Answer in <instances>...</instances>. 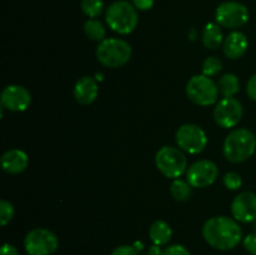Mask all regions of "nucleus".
I'll use <instances>...</instances> for the list:
<instances>
[{"mask_svg":"<svg viewBox=\"0 0 256 255\" xmlns=\"http://www.w3.org/2000/svg\"><path fill=\"white\" fill-rule=\"evenodd\" d=\"M202 235L210 246L218 250H230L242 242V230L232 218L214 216L205 222Z\"/></svg>","mask_w":256,"mask_h":255,"instance_id":"obj_1","label":"nucleus"},{"mask_svg":"<svg viewBox=\"0 0 256 255\" xmlns=\"http://www.w3.org/2000/svg\"><path fill=\"white\" fill-rule=\"evenodd\" d=\"M256 149V136L249 129H236L224 142L222 152L232 162H242L252 156Z\"/></svg>","mask_w":256,"mask_h":255,"instance_id":"obj_2","label":"nucleus"},{"mask_svg":"<svg viewBox=\"0 0 256 255\" xmlns=\"http://www.w3.org/2000/svg\"><path fill=\"white\" fill-rule=\"evenodd\" d=\"M105 19L112 30L122 35H128L134 32L139 22L136 9L126 0H118L112 2L106 9Z\"/></svg>","mask_w":256,"mask_h":255,"instance_id":"obj_3","label":"nucleus"},{"mask_svg":"<svg viewBox=\"0 0 256 255\" xmlns=\"http://www.w3.org/2000/svg\"><path fill=\"white\" fill-rule=\"evenodd\" d=\"M96 58L104 66L116 69L129 62L132 58V46L122 39H104L98 45Z\"/></svg>","mask_w":256,"mask_h":255,"instance_id":"obj_4","label":"nucleus"},{"mask_svg":"<svg viewBox=\"0 0 256 255\" xmlns=\"http://www.w3.org/2000/svg\"><path fill=\"white\" fill-rule=\"evenodd\" d=\"M186 95L194 104L209 106L218 102L219 88L206 75H195L188 82Z\"/></svg>","mask_w":256,"mask_h":255,"instance_id":"obj_5","label":"nucleus"},{"mask_svg":"<svg viewBox=\"0 0 256 255\" xmlns=\"http://www.w3.org/2000/svg\"><path fill=\"white\" fill-rule=\"evenodd\" d=\"M155 164L164 176L169 179H178L186 170L188 160L180 149L162 146L155 155Z\"/></svg>","mask_w":256,"mask_h":255,"instance_id":"obj_6","label":"nucleus"},{"mask_svg":"<svg viewBox=\"0 0 256 255\" xmlns=\"http://www.w3.org/2000/svg\"><path fill=\"white\" fill-rule=\"evenodd\" d=\"M24 246L29 255H52L56 252L59 240L50 230L36 228L26 234Z\"/></svg>","mask_w":256,"mask_h":255,"instance_id":"obj_7","label":"nucleus"},{"mask_svg":"<svg viewBox=\"0 0 256 255\" xmlns=\"http://www.w3.org/2000/svg\"><path fill=\"white\" fill-rule=\"evenodd\" d=\"M178 146L190 154H199L208 144V136L204 130L195 124H184L178 129L175 135Z\"/></svg>","mask_w":256,"mask_h":255,"instance_id":"obj_8","label":"nucleus"},{"mask_svg":"<svg viewBox=\"0 0 256 255\" xmlns=\"http://www.w3.org/2000/svg\"><path fill=\"white\" fill-rule=\"evenodd\" d=\"M215 19L220 26L236 29L249 20V10L244 4L238 2H225L218 6Z\"/></svg>","mask_w":256,"mask_h":255,"instance_id":"obj_9","label":"nucleus"},{"mask_svg":"<svg viewBox=\"0 0 256 255\" xmlns=\"http://www.w3.org/2000/svg\"><path fill=\"white\" fill-rule=\"evenodd\" d=\"M214 120L219 126L230 129L239 124L242 118V105L235 98H224L214 109Z\"/></svg>","mask_w":256,"mask_h":255,"instance_id":"obj_10","label":"nucleus"},{"mask_svg":"<svg viewBox=\"0 0 256 255\" xmlns=\"http://www.w3.org/2000/svg\"><path fill=\"white\" fill-rule=\"evenodd\" d=\"M219 169L216 164L210 160H199L190 165L186 178L192 188H206L216 180Z\"/></svg>","mask_w":256,"mask_h":255,"instance_id":"obj_11","label":"nucleus"},{"mask_svg":"<svg viewBox=\"0 0 256 255\" xmlns=\"http://www.w3.org/2000/svg\"><path fill=\"white\" fill-rule=\"evenodd\" d=\"M2 106L10 112H24L32 102L29 90L20 85H9L2 92Z\"/></svg>","mask_w":256,"mask_h":255,"instance_id":"obj_12","label":"nucleus"},{"mask_svg":"<svg viewBox=\"0 0 256 255\" xmlns=\"http://www.w3.org/2000/svg\"><path fill=\"white\" fill-rule=\"evenodd\" d=\"M232 214L240 222H254L256 219V194L252 192H240L232 200Z\"/></svg>","mask_w":256,"mask_h":255,"instance_id":"obj_13","label":"nucleus"},{"mask_svg":"<svg viewBox=\"0 0 256 255\" xmlns=\"http://www.w3.org/2000/svg\"><path fill=\"white\" fill-rule=\"evenodd\" d=\"M248 46H249V42H248L245 34L240 32H232L228 35L226 39L222 42V52L226 58L236 60L244 56Z\"/></svg>","mask_w":256,"mask_h":255,"instance_id":"obj_14","label":"nucleus"},{"mask_svg":"<svg viewBox=\"0 0 256 255\" xmlns=\"http://www.w3.org/2000/svg\"><path fill=\"white\" fill-rule=\"evenodd\" d=\"M99 92L98 82L92 76H82L74 86V98L79 104L89 105L95 102Z\"/></svg>","mask_w":256,"mask_h":255,"instance_id":"obj_15","label":"nucleus"},{"mask_svg":"<svg viewBox=\"0 0 256 255\" xmlns=\"http://www.w3.org/2000/svg\"><path fill=\"white\" fill-rule=\"evenodd\" d=\"M29 162L26 152L20 149L8 150L2 156V168L8 174H19L24 172Z\"/></svg>","mask_w":256,"mask_h":255,"instance_id":"obj_16","label":"nucleus"},{"mask_svg":"<svg viewBox=\"0 0 256 255\" xmlns=\"http://www.w3.org/2000/svg\"><path fill=\"white\" fill-rule=\"evenodd\" d=\"M172 230L170 228V225L166 222H162V220H156L152 224L149 229V236L152 240L155 245H162L168 244L172 239Z\"/></svg>","mask_w":256,"mask_h":255,"instance_id":"obj_17","label":"nucleus"},{"mask_svg":"<svg viewBox=\"0 0 256 255\" xmlns=\"http://www.w3.org/2000/svg\"><path fill=\"white\" fill-rule=\"evenodd\" d=\"M202 42L205 48L216 50L222 44V32L218 22H209L202 32Z\"/></svg>","mask_w":256,"mask_h":255,"instance_id":"obj_18","label":"nucleus"},{"mask_svg":"<svg viewBox=\"0 0 256 255\" xmlns=\"http://www.w3.org/2000/svg\"><path fill=\"white\" fill-rule=\"evenodd\" d=\"M219 92L224 98H232L240 89L239 78L235 74H225L218 82Z\"/></svg>","mask_w":256,"mask_h":255,"instance_id":"obj_19","label":"nucleus"},{"mask_svg":"<svg viewBox=\"0 0 256 255\" xmlns=\"http://www.w3.org/2000/svg\"><path fill=\"white\" fill-rule=\"evenodd\" d=\"M84 32L92 42H102L105 39V28L98 19H89L84 24Z\"/></svg>","mask_w":256,"mask_h":255,"instance_id":"obj_20","label":"nucleus"},{"mask_svg":"<svg viewBox=\"0 0 256 255\" xmlns=\"http://www.w3.org/2000/svg\"><path fill=\"white\" fill-rule=\"evenodd\" d=\"M170 192L178 202H186L192 195V185L189 184L188 180L185 182L182 179H175L170 186Z\"/></svg>","mask_w":256,"mask_h":255,"instance_id":"obj_21","label":"nucleus"},{"mask_svg":"<svg viewBox=\"0 0 256 255\" xmlns=\"http://www.w3.org/2000/svg\"><path fill=\"white\" fill-rule=\"evenodd\" d=\"M80 6L86 16H89L90 19H95L104 10V2L102 0H82Z\"/></svg>","mask_w":256,"mask_h":255,"instance_id":"obj_22","label":"nucleus"},{"mask_svg":"<svg viewBox=\"0 0 256 255\" xmlns=\"http://www.w3.org/2000/svg\"><path fill=\"white\" fill-rule=\"evenodd\" d=\"M222 69V62L219 58L216 56H209L205 59V62H202V72L206 76L212 78L215 75L219 74Z\"/></svg>","mask_w":256,"mask_h":255,"instance_id":"obj_23","label":"nucleus"},{"mask_svg":"<svg viewBox=\"0 0 256 255\" xmlns=\"http://www.w3.org/2000/svg\"><path fill=\"white\" fill-rule=\"evenodd\" d=\"M14 216V206L8 200H2L0 202V224L5 226Z\"/></svg>","mask_w":256,"mask_h":255,"instance_id":"obj_24","label":"nucleus"},{"mask_svg":"<svg viewBox=\"0 0 256 255\" xmlns=\"http://www.w3.org/2000/svg\"><path fill=\"white\" fill-rule=\"evenodd\" d=\"M242 184V176H240L238 172H230L228 174H225L224 176V185L226 186V189L229 190H238Z\"/></svg>","mask_w":256,"mask_h":255,"instance_id":"obj_25","label":"nucleus"},{"mask_svg":"<svg viewBox=\"0 0 256 255\" xmlns=\"http://www.w3.org/2000/svg\"><path fill=\"white\" fill-rule=\"evenodd\" d=\"M245 250L252 255H256V232L249 234L242 242Z\"/></svg>","mask_w":256,"mask_h":255,"instance_id":"obj_26","label":"nucleus"},{"mask_svg":"<svg viewBox=\"0 0 256 255\" xmlns=\"http://www.w3.org/2000/svg\"><path fill=\"white\" fill-rule=\"evenodd\" d=\"M162 255H190V252L182 245H172L166 248L162 252Z\"/></svg>","mask_w":256,"mask_h":255,"instance_id":"obj_27","label":"nucleus"},{"mask_svg":"<svg viewBox=\"0 0 256 255\" xmlns=\"http://www.w3.org/2000/svg\"><path fill=\"white\" fill-rule=\"evenodd\" d=\"M138 250L134 246L130 245H120V246L115 248L110 255H138Z\"/></svg>","mask_w":256,"mask_h":255,"instance_id":"obj_28","label":"nucleus"},{"mask_svg":"<svg viewBox=\"0 0 256 255\" xmlns=\"http://www.w3.org/2000/svg\"><path fill=\"white\" fill-rule=\"evenodd\" d=\"M130 2L134 5L135 9L142 10V12L152 9V5H154V0H130Z\"/></svg>","mask_w":256,"mask_h":255,"instance_id":"obj_29","label":"nucleus"},{"mask_svg":"<svg viewBox=\"0 0 256 255\" xmlns=\"http://www.w3.org/2000/svg\"><path fill=\"white\" fill-rule=\"evenodd\" d=\"M246 92L252 100H255L256 102V74L252 75V76L250 78L249 82H248Z\"/></svg>","mask_w":256,"mask_h":255,"instance_id":"obj_30","label":"nucleus"},{"mask_svg":"<svg viewBox=\"0 0 256 255\" xmlns=\"http://www.w3.org/2000/svg\"><path fill=\"white\" fill-rule=\"evenodd\" d=\"M0 255H19V252L14 245L4 244L0 249Z\"/></svg>","mask_w":256,"mask_h":255,"instance_id":"obj_31","label":"nucleus"},{"mask_svg":"<svg viewBox=\"0 0 256 255\" xmlns=\"http://www.w3.org/2000/svg\"><path fill=\"white\" fill-rule=\"evenodd\" d=\"M162 249H160L159 245H152V246H150V249L148 250V255H162Z\"/></svg>","mask_w":256,"mask_h":255,"instance_id":"obj_32","label":"nucleus"},{"mask_svg":"<svg viewBox=\"0 0 256 255\" xmlns=\"http://www.w3.org/2000/svg\"><path fill=\"white\" fill-rule=\"evenodd\" d=\"M134 248H135V249L138 250V252H139V250H142V242H136V244L134 245Z\"/></svg>","mask_w":256,"mask_h":255,"instance_id":"obj_33","label":"nucleus"},{"mask_svg":"<svg viewBox=\"0 0 256 255\" xmlns=\"http://www.w3.org/2000/svg\"><path fill=\"white\" fill-rule=\"evenodd\" d=\"M254 228H255V230H256V219L254 220Z\"/></svg>","mask_w":256,"mask_h":255,"instance_id":"obj_34","label":"nucleus"}]
</instances>
